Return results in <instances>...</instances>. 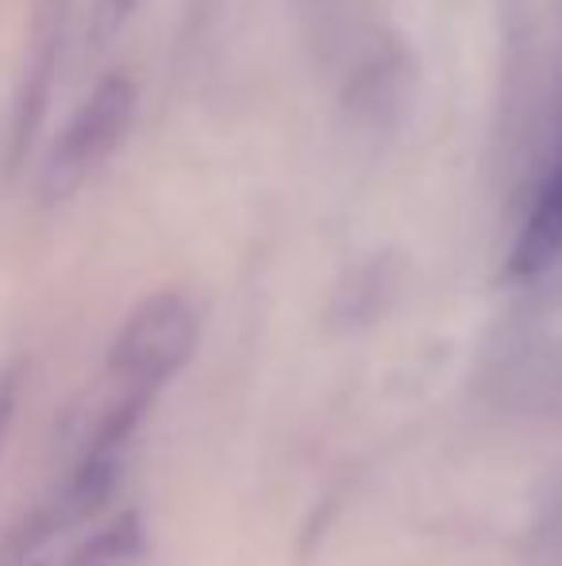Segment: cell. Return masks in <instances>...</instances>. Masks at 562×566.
<instances>
[{"label": "cell", "mask_w": 562, "mask_h": 566, "mask_svg": "<svg viewBox=\"0 0 562 566\" xmlns=\"http://www.w3.org/2000/svg\"><path fill=\"white\" fill-rule=\"evenodd\" d=\"M197 350V313L181 293H155L116 332L105 381L158 401Z\"/></svg>", "instance_id": "cell-1"}, {"label": "cell", "mask_w": 562, "mask_h": 566, "mask_svg": "<svg viewBox=\"0 0 562 566\" xmlns=\"http://www.w3.org/2000/svg\"><path fill=\"white\" fill-rule=\"evenodd\" d=\"M136 85L124 74H108L93 85V93L70 116V124L62 127V135L43 158L39 189L46 201H66L120 150L136 119Z\"/></svg>", "instance_id": "cell-2"}, {"label": "cell", "mask_w": 562, "mask_h": 566, "mask_svg": "<svg viewBox=\"0 0 562 566\" xmlns=\"http://www.w3.org/2000/svg\"><path fill=\"white\" fill-rule=\"evenodd\" d=\"M562 259V132L532 189L509 251V277L536 282Z\"/></svg>", "instance_id": "cell-3"}, {"label": "cell", "mask_w": 562, "mask_h": 566, "mask_svg": "<svg viewBox=\"0 0 562 566\" xmlns=\"http://www.w3.org/2000/svg\"><path fill=\"white\" fill-rule=\"evenodd\" d=\"M62 12H66V0H43L35 51H31L28 77H23L20 97H15V116H12V150L15 155L31 143V135H35V127H39V116H43V108H46V90H51V77H54V54H59Z\"/></svg>", "instance_id": "cell-4"}, {"label": "cell", "mask_w": 562, "mask_h": 566, "mask_svg": "<svg viewBox=\"0 0 562 566\" xmlns=\"http://www.w3.org/2000/svg\"><path fill=\"white\" fill-rule=\"evenodd\" d=\"M139 552V524L136 516H120L105 532L82 544V552L74 555V566H120Z\"/></svg>", "instance_id": "cell-5"}, {"label": "cell", "mask_w": 562, "mask_h": 566, "mask_svg": "<svg viewBox=\"0 0 562 566\" xmlns=\"http://www.w3.org/2000/svg\"><path fill=\"white\" fill-rule=\"evenodd\" d=\"M15 397H20V378L15 374H0V436H4L8 420H12Z\"/></svg>", "instance_id": "cell-6"}]
</instances>
